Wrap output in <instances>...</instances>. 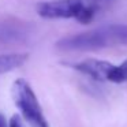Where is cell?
Returning a JSON list of instances; mask_svg holds the SVG:
<instances>
[{"instance_id": "obj_3", "label": "cell", "mask_w": 127, "mask_h": 127, "mask_svg": "<svg viewBox=\"0 0 127 127\" xmlns=\"http://www.w3.org/2000/svg\"><path fill=\"white\" fill-rule=\"evenodd\" d=\"M12 98L32 127H49L37 96L28 81L22 78L15 81L12 85Z\"/></svg>"}, {"instance_id": "obj_6", "label": "cell", "mask_w": 127, "mask_h": 127, "mask_svg": "<svg viewBox=\"0 0 127 127\" xmlns=\"http://www.w3.org/2000/svg\"><path fill=\"white\" fill-rule=\"evenodd\" d=\"M28 60L26 53H7L0 55V74L12 71L18 67L23 66Z\"/></svg>"}, {"instance_id": "obj_9", "label": "cell", "mask_w": 127, "mask_h": 127, "mask_svg": "<svg viewBox=\"0 0 127 127\" xmlns=\"http://www.w3.org/2000/svg\"><path fill=\"white\" fill-rule=\"evenodd\" d=\"M0 127H10V123L7 124V120L3 113H0Z\"/></svg>"}, {"instance_id": "obj_5", "label": "cell", "mask_w": 127, "mask_h": 127, "mask_svg": "<svg viewBox=\"0 0 127 127\" xmlns=\"http://www.w3.org/2000/svg\"><path fill=\"white\" fill-rule=\"evenodd\" d=\"M28 26L18 22H0V42H17L28 37Z\"/></svg>"}, {"instance_id": "obj_8", "label": "cell", "mask_w": 127, "mask_h": 127, "mask_svg": "<svg viewBox=\"0 0 127 127\" xmlns=\"http://www.w3.org/2000/svg\"><path fill=\"white\" fill-rule=\"evenodd\" d=\"M10 127H25V123L19 115H14L10 119Z\"/></svg>"}, {"instance_id": "obj_2", "label": "cell", "mask_w": 127, "mask_h": 127, "mask_svg": "<svg viewBox=\"0 0 127 127\" xmlns=\"http://www.w3.org/2000/svg\"><path fill=\"white\" fill-rule=\"evenodd\" d=\"M97 8L83 0H51L37 6V14L47 19H75L79 23L93 21Z\"/></svg>"}, {"instance_id": "obj_1", "label": "cell", "mask_w": 127, "mask_h": 127, "mask_svg": "<svg viewBox=\"0 0 127 127\" xmlns=\"http://www.w3.org/2000/svg\"><path fill=\"white\" fill-rule=\"evenodd\" d=\"M116 45H127V25H105L56 42L60 51H94Z\"/></svg>"}, {"instance_id": "obj_7", "label": "cell", "mask_w": 127, "mask_h": 127, "mask_svg": "<svg viewBox=\"0 0 127 127\" xmlns=\"http://www.w3.org/2000/svg\"><path fill=\"white\" fill-rule=\"evenodd\" d=\"M108 82H112V83L127 82V60L122 62L120 64L113 67V71L111 72V77Z\"/></svg>"}, {"instance_id": "obj_4", "label": "cell", "mask_w": 127, "mask_h": 127, "mask_svg": "<svg viewBox=\"0 0 127 127\" xmlns=\"http://www.w3.org/2000/svg\"><path fill=\"white\" fill-rule=\"evenodd\" d=\"M71 67L96 81L105 82V81H109L111 72L113 71L115 64L107 60H100V59H86V60L71 64Z\"/></svg>"}]
</instances>
